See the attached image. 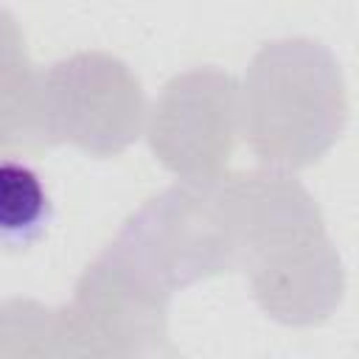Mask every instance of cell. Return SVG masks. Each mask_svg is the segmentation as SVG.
<instances>
[{
    "mask_svg": "<svg viewBox=\"0 0 359 359\" xmlns=\"http://www.w3.org/2000/svg\"><path fill=\"white\" fill-rule=\"evenodd\" d=\"M236 269L255 303L283 325L323 323L342 300L345 269L323 213L297 177L275 168L224 177Z\"/></svg>",
    "mask_w": 359,
    "mask_h": 359,
    "instance_id": "cell-1",
    "label": "cell"
},
{
    "mask_svg": "<svg viewBox=\"0 0 359 359\" xmlns=\"http://www.w3.org/2000/svg\"><path fill=\"white\" fill-rule=\"evenodd\" d=\"M241 135L258 163L294 171L317 163L348 123L345 79L317 39L264 42L238 84Z\"/></svg>",
    "mask_w": 359,
    "mask_h": 359,
    "instance_id": "cell-2",
    "label": "cell"
},
{
    "mask_svg": "<svg viewBox=\"0 0 359 359\" xmlns=\"http://www.w3.org/2000/svg\"><path fill=\"white\" fill-rule=\"evenodd\" d=\"M163 294L236 269V238L224 177L177 182L137 208L104 250Z\"/></svg>",
    "mask_w": 359,
    "mask_h": 359,
    "instance_id": "cell-3",
    "label": "cell"
},
{
    "mask_svg": "<svg viewBox=\"0 0 359 359\" xmlns=\"http://www.w3.org/2000/svg\"><path fill=\"white\" fill-rule=\"evenodd\" d=\"M146 123V95L129 65L107 50H81L42 70L45 143H73L95 157L129 149Z\"/></svg>",
    "mask_w": 359,
    "mask_h": 359,
    "instance_id": "cell-4",
    "label": "cell"
},
{
    "mask_svg": "<svg viewBox=\"0 0 359 359\" xmlns=\"http://www.w3.org/2000/svg\"><path fill=\"white\" fill-rule=\"evenodd\" d=\"M238 135V81L213 65L177 73L154 98L146 126L154 157L182 182L224 177Z\"/></svg>",
    "mask_w": 359,
    "mask_h": 359,
    "instance_id": "cell-5",
    "label": "cell"
},
{
    "mask_svg": "<svg viewBox=\"0 0 359 359\" xmlns=\"http://www.w3.org/2000/svg\"><path fill=\"white\" fill-rule=\"evenodd\" d=\"M42 146V70L25 50L17 17L0 6V151Z\"/></svg>",
    "mask_w": 359,
    "mask_h": 359,
    "instance_id": "cell-6",
    "label": "cell"
},
{
    "mask_svg": "<svg viewBox=\"0 0 359 359\" xmlns=\"http://www.w3.org/2000/svg\"><path fill=\"white\" fill-rule=\"evenodd\" d=\"M0 359H81L65 309L31 297L0 300Z\"/></svg>",
    "mask_w": 359,
    "mask_h": 359,
    "instance_id": "cell-7",
    "label": "cell"
},
{
    "mask_svg": "<svg viewBox=\"0 0 359 359\" xmlns=\"http://www.w3.org/2000/svg\"><path fill=\"white\" fill-rule=\"evenodd\" d=\"M53 208L45 182L22 160L0 154V250H25L50 224Z\"/></svg>",
    "mask_w": 359,
    "mask_h": 359,
    "instance_id": "cell-8",
    "label": "cell"
}]
</instances>
